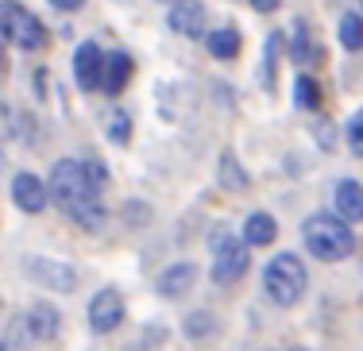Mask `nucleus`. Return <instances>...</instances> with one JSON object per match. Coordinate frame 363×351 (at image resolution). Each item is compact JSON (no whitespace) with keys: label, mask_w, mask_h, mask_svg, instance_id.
Segmentation results:
<instances>
[{"label":"nucleus","mask_w":363,"mask_h":351,"mask_svg":"<svg viewBox=\"0 0 363 351\" xmlns=\"http://www.w3.org/2000/svg\"><path fill=\"white\" fill-rule=\"evenodd\" d=\"M301 239H306L309 255L325 263H340L356 251V236H352V224L336 212H313V217L301 224Z\"/></svg>","instance_id":"1"},{"label":"nucleus","mask_w":363,"mask_h":351,"mask_svg":"<svg viewBox=\"0 0 363 351\" xmlns=\"http://www.w3.org/2000/svg\"><path fill=\"white\" fill-rule=\"evenodd\" d=\"M101 190H105V185L93 182L89 170H85V162L62 159V162H55V166H50V185H47V193L55 197V205L66 212V217H70V212H74L82 201L101 197Z\"/></svg>","instance_id":"2"},{"label":"nucleus","mask_w":363,"mask_h":351,"mask_svg":"<svg viewBox=\"0 0 363 351\" xmlns=\"http://www.w3.org/2000/svg\"><path fill=\"white\" fill-rule=\"evenodd\" d=\"M306 286H309V274H306V267H301L298 255H290V251L274 255V259L263 267V289H267V297H271L274 305H282V309L298 305L301 294H306Z\"/></svg>","instance_id":"3"},{"label":"nucleus","mask_w":363,"mask_h":351,"mask_svg":"<svg viewBox=\"0 0 363 351\" xmlns=\"http://www.w3.org/2000/svg\"><path fill=\"white\" fill-rule=\"evenodd\" d=\"M0 35L20 50H43L47 42V28L35 12H28L16 0H0Z\"/></svg>","instance_id":"4"},{"label":"nucleus","mask_w":363,"mask_h":351,"mask_svg":"<svg viewBox=\"0 0 363 351\" xmlns=\"http://www.w3.org/2000/svg\"><path fill=\"white\" fill-rule=\"evenodd\" d=\"M209 251H213V282H217V286H232L236 278H244V270H247V239L240 243L232 232H217L209 239Z\"/></svg>","instance_id":"5"},{"label":"nucleus","mask_w":363,"mask_h":351,"mask_svg":"<svg viewBox=\"0 0 363 351\" xmlns=\"http://www.w3.org/2000/svg\"><path fill=\"white\" fill-rule=\"evenodd\" d=\"M23 270H28L31 278L39 282V286L55 289V294H70V289L77 286L74 267H66V263H55V259H39V255H31V259H23Z\"/></svg>","instance_id":"6"},{"label":"nucleus","mask_w":363,"mask_h":351,"mask_svg":"<svg viewBox=\"0 0 363 351\" xmlns=\"http://www.w3.org/2000/svg\"><path fill=\"white\" fill-rule=\"evenodd\" d=\"M120 321H124V297H120V289L105 286V289H101V294L89 301V328L105 336V332L120 328Z\"/></svg>","instance_id":"7"},{"label":"nucleus","mask_w":363,"mask_h":351,"mask_svg":"<svg viewBox=\"0 0 363 351\" xmlns=\"http://www.w3.org/2000/svg\"><path fill=\"white\" fill-rule=\"evenodd\" d=\"M74 78L82 85L85 93L101 89V81H105V50L97 47V42H82L74 54Z\"/></svg>","instance_id":"8"},{"label":"nucleus","mask_w":363,"mask_h":351,"mask_svg":"<svg viewBox=\"0 0 363 351\" xmlns=\"http://www.w3.org/2000/svg\"><path fill=\"white\" fill-rule=\"evenodd\" d=\"M205 20H209V12L201 0H174V8H170V28L186 39L205 35Z\"/></svg>","instance_id":"9"},{"label":"nucleus","mask_w":363,"mask_h":351,"mask_svg":"<svg viewBox=\"0 0 363 351\" xmlns=\"http://www.w3.org/2000/svg\"><path fill=\"white\" fill-rule=\"evenodd\" d=\"M12 197H16V205H20L23 212H43L47 209V185L39 182L35 174H16V182H12Z\"/></svg>","instance_id":"10"},{"label":"nucleus","mask_w":363,"mask_h":351,"mask_svg":"<svg viewBox=\"0 0 363 351\" xmlns=\"http://www.w3.org/2000/svg\"><path fill=\"white\" fill-rule=\"evenodd\" d=\"M333 205H336V217H344L348 224H359L363 220V185L359 182H336L333 190Z\"/></svg>","instance_id":"11"},{"label":"nucleus","mask_w":363,"mask_h":351,"mask_svg":"<svg viewBox=\"0 0 363 351\" xmlns=\"http://www.w3.org/2000/svg\"><path fill=\"white\" fill-rule=\"evenodd\" d=\"M132 81V54L128 50H112L105 54V81H101V89L108 93V97H120V89Z\"/></svg>","instance_id":"12"},{"label":"nucleus","mask_w":363,"mask_h":351,"mask_svg":"<svg viewBox=\"0 0 363 351\" xmlns=\"http://www.w3.org/2000/svg\"><path fill=\"white\" fill-rule=\"evenodd\" d=\"M194 282H197V267H194V263H174V267H167L159 274V294L162 297H182V294H189Z\"/></svg>","instance_id":"13"},{"label":"nucleus","mask_w":363,"mask_h":351,"mask_svg":"<svg viewBox=\"0 0 363 351\" xmlns=\"http://www.w3.org/2000/svg\"><path fill=\"white\" fill-rule=\"evenodd\" d=\"M279 236V224H274V217H267V212H252L244 224V239L252 247H267L271 239Z\"/></svg>","instance_id":"14"},{"label":"nucleus","mask_w":363,"mask_h":351,"mask_svg":"<svg viewBox=\"0 0 363 351\" xmlns=\"http://www.w3.org/2000/svg\"><path fill=\"white\" fill-rule=\"evenodd\" d=\"M209 50H213V58H220V62H228V58H236V50H240V35L232 28H220V31H213L209 39Z\"/></svg>","instance_id":"15"},{"label":"nucleus","mask_w":363,"mask_h":351,"mask_svg":"<svg viewBox=\"0 0 363 351\" xmlns=\"http://www.w3.org/2000/svg\"><path fill=\"white\" fill-rule=\"evenodd\" d=\"M28 316H31V328H35V336H39V340H50V336H58V313L50 309L47 301H43V305H35V309H31Z\"/></svg>","instance_id":"16"},{"label":"nucleus","mask_w":363,"mask_h":351,"mask_svg":"<svg viewBox=\"0 0 363 351\" xmlns=\"http://www.w3.org/2000/svg\"><path fill=\"white\" fill-rule=\"evenodd\" d=\"M340 47L344 50H363V20L359 16H344L340 20Z\"/></svg>","instance_id":"17"},{"label":"nucleus","mask_w":363,"mask_h":351,"mask_svg":"<svg viewBox=\"0 0 363 351\" xmlns=\"http://www.w3.org/2000/svg\"><path fill=\"white\" fill-rule=\"evenodd\" d=\"M105 132H108L112 143H128V139H132V120H128V113L112 108V113L105 116Z\"/></svg>","instance_id":"18"},{"label":"nucleus","mask_w":363,"mask_h":351,"mask_svg":"<svg viewBox=\"0 0 363 351\" xmlns=\"http://www.w3.org/2000/svg\"><path fill=\"white\" fill-rule=\"evenodd\" d=\"M317 100H321V93H317V81L309 78V74H301L298 85H294V105H298V108H317Z\"/></svg>","instance_id":"19"},{"label":"nucleus","mask_w":363,"mask_h":351,"mask_svg":"<svg viewBox=\"0 0 363 351\" xmlns=\"http://www.w3.org/2000/svg\"><path fill=\"white\" fill-rule=\"evenodd\" d=\"M220 185H224V190H244V185H247V174L236 166V159H232V155H220Z\"/></svg>","instance_id":"20"},{"label":"nucleus","mask_w":363,"mask_h":351,"mask_svg":"<svg viewBox=\"0 0 363 351\" xmlns=\"http://www.w3.org/2000/svg\"><path fill=\"white\" fill-rule=\"evenodd\" d=\"M8 328H12L8 336H12V344H16V347H28L31 340H35V328H31V316H28V313H16Z\"/></svg>","instance_id":"21"},{"label":"nucleus","mask_w":363,"mask_h":351,"mask_svg":"<svg viewBox=\"0 0 363 351\" xmlns=\"http://www.w3.org/2000/svg\"><path fill=\"white\" fill-rule=\"evenodd\" d=\"M279 50H282V35H279V31H274V35H267V58H263V85H267V89H271V70H274V66H279Z\"/></svg>","instance_id":"22"},{"label":"nucleus","mask_w":363,"mask_h":351,"mask_svg":"<svg viewBox=\"0 0 363 351\" xmlns=\"http://www.w3.org/2000/svg\"><path fill=\"white\" fill-rule=\"evenodd\" d=\"M290 58H294V62H301V66H306L309 58H313V50H309V31H306V23H298V31H294Z\"/></svg>","instance_id":"23"},{"label":"nucleus","mask_w":363,"mask_h":351,"mask_svg":"<svg viewBox=\"0 0 363 351\" xmlns=\"http://www.w3.org/2000/svg\"><path fill=\"white\" fill-rule=\"evenodd\" d=\"M348 143H352V155L363 159V108L352 116V124H348Z\"/></svg>","instance_id":"24"},{"label":"nucleus","mask_w":363,"mask_h":351,"mask_svg":"<svg viewBox=\"0 0 363 351\" xmlns=\"http://www.w3.org/2000/svg\"><path fill=\"white\" fill-rule=\"evenodd\" d=\"M209 328H213V316H209V313H194V316L186 321V332H189L194 340H201Z\"/></svg>","instance_id":"25"},{"label":"nucleus","mask_w":363,"mask_h":351,"mask_svg":"<svg viewBox=\"0 0 363 351\" xmlns=\"http://www.w3.org/2000/svg\"><path fill=\"white\" fill-rule=\"evenodd\" d=\"M47 4H55L58 12H77V8L85 4V0H47Z\"/></svg>","instance_id":"26"},{"label":"nucleus","mask_w":363,"mask_h":351,"mask_svg":"<svg viewBox=\"0 0 363 351\" xmlns=\"http://www.w3.org/2000/svg\"><path fill=\"white\" fill-rule=\"evenodd\" d=\"M252 8H255V12H274L279 0H252Z\"/></svg>","instance_id":"27"},{"label":"nucleus","mask_w":363,"mask_h":351,"mask_svg":"<svg viewBox=\"0 0 363 351\" xmlns=\"http://www.w3.org/2000/svg\"><path fill=\"white\" fill-rule=\"evenodd\" d=\"M0 351H8V344H4V340H0Z\"/></svg>","instance_id":"28"},{"label":"nucleus","mask_w":363,"mask_h":351,"mask_svg":"<svg viewBox=\"0 0 363 351\" xmlns=\"http://www.w3.org/2000/svg\"><path fill=\"white\" fill-rule=\"evenodd\" d=\"M0 70H4V58H0Z\"/></svg>","instance_id":"29"}]
</instances>
